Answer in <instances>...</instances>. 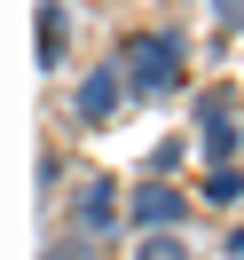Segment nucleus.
Instances as JSON below:
<instances>
[{
    "label": "nucleus",
    "instance_id": "f257e3e1",
    "mask_svg": "<svg viewBox=\"0 0 244 260\" xmlns=\"http://www.w3.org/2000/svg\"><path fill=\"white\" fill-rule=\"evenodd\" d=\"M118 87H134V95H173L181 87V40L173 32H134L126 48H118Z\"/></svg>",
    "mask_w": 244,
    "mask_h": 260
},
{
    "label": "nucleus",
    "instance_id": "f03ea898",
    "mask_svg": "<svg viewBox=\"0 0 244 260\" xmlns=\"http://www.w3.org/2000/svg\"><path fill=\"white\" fill-rule=\"evenodd\" d=\"M126 213H134V229H142V237H165V229H181V213H189V197H181V189H165V181H142Z\"/></svg>",
    "mask_w": 244,
    "mask_h": 260
},
{
    "label": "nucleus",
    "instance_id": "7ed1b4c3",
    "mask_svg": "<svg viewBox=\"0 0 244 260\" xmlns=\"http://www.w3.org/2000/svg\"><path fill=\"white\" fill-rule=\"evenodd\" d=\"M118 95H126V87H118V63L87 71V79H79V95H71V111H79V126H102V118L118 111Z\"/></svg>",
    "mask_w": 244,
    "mask_h": 260
},
{
    "label": "nucleus",
    "instance_id": "20e7f679",
    "mask_svg": "<svg viewBox=\"0 0 244 260\" xmlns=\"http://www.w3.org/2000/svg\"><path fill=\"white\" fill-rule=\"evenodd\" d=\"M111 221H118V205H111V181H79V237L95 244Z\"/></svg>",
    "mask_w": 244,
    "mask_h": 260
},
{
    "label": "nucleus",
    "instance_id": "39448f33",
    "mask_svg": "<svg viewBox=\"0 0 244 260\" xmlns=\"http://www.w3.org/2000/svg\"><path fill=\"white\" fill-rule=\"evenodd\" d=\"M63 55V8H40V63Z\"/></svg>",
    "mask_w": 244,
    "mask_h": 260
},
{
    "label": "nucleus",
    "instance_id": "423d86ee",
    "mask_svg": "<svg viewBox=\"0 0 244 260\" xmlns=\"http://www.w3.org/2000/svg\"><path fill=\"white\" fill-rule=\"evenodd\" d=\"M134 260H189V244L165 229V237H142V244H134Z\"/></svg>",
    "mask_w": 244,
    "mask_h": 260
},
{
    "label": "nucleus",
    "instance_id": "0eeeda50",
    "mask_svg": "<svg viewBox=\"0 0 244 260\" xmlns=\"http://www.w3.org/2000/svg\"><path fill=\"white\" fill-rule=\"evenodd\" d=\"M236 189H244V174H228V166L205 181V197H213V205H236Z\"/></svg>",
    "mask_w": 244,
    "mask_h": 260
},
{
    "label": "nucleus",
    "instance_id": "6e6552de",
    "mask_svg": "<svg viewBox=\"0 0 244 260\" xmlns=\"http://www.w3.org/2000/svg\"><path fill=\"white\" fill-rule=\"evenodd\" d=\"M213 16H221V32H244V0H213Z\"/></svg>",
    "mask_w": 244,
    "mask_h": 260
},
{
    "label": "nucleus",
    "instance_id": "1a4fd4ad",
    "mask_svg": "<svg viewBox=\"0 0 244 260\" xmlns=\"http://www.w3.org/2000/svg\"><path fill=\"white\" fill-rule=\"evenodd\" d=\"M87 252H95L87 237H63V244H55V260H87Z\"/></svg>",
    "mask_w": 244,
    "mask_h": 260
}]
</instances>
